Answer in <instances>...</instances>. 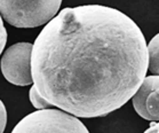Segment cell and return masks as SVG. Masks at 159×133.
Instances as JSON below:
<instances>
[{
    "label": "cell",
    "instance_id": "obj_1",
    "mask_svg": "<svg viewBox=\"0 0 159 133\" xmlns=\"http://www.w3.org/2000/svg\"><path fill=\"white\" fill-rule=\"evenodd\" d=\"M32 80L56 108L101 117L121 108L148 71L147 41L135 22L102 5L66 7L32 44Z\"/></svg>",
    "mask_w": 159,
    "mask_h": 133
},
{
    "label": "cell",
    "instance_id": "obj_2",
    "mask_svg": "<svg viewBox=\"0 0 159 133\" xmlns=\"http://www.w3.org/2000/svg\"><path fill=\"white\" fill-rule=\"evenodd\" d=\"M62 0H0L1 17L15 28H37L58 13Z\"/></svg>",
    "mask_w": 159,
    "mask_h": 133
},
{
    "label": "cell",
    "instance_id": "obj_3",
    "mask_svg": "<svg viewBox=\"0 0 159 133\" xmlns=\"http://www.w3.org/2000/svg\"><path fill=\"white\" fill-rule=\"evenodd\" d=\"M14 133H87L88 130L77 116L64 110L38 109L21 119Z\"/></svg>",
    "mask_w": 159,
    "mask_h": 133
},
{
    "label": "cell",
    "instance_id": "obj_4",
    "mask_svg": "<svg viewBox=\"0 0 159 133\" xmlns=\"http://www.w3.org/2000/svg\"><path fill=\"white\" fill-rule=\"evenodd\" d=\"M31 54L32 44L30 43H17L7 48L0 63L6 80L16 86H28L33 83Z\"/></svg>",
    "mask_w": 159,
    "mask_h": 133
},
{
    "label": "cell",
    "instance_id": "obj_5",
    "mask_svg": "<svg viewBox=\"0 0 159 133\" xmlns=\"http://www.w3.org/2000/svg\"><path fill=\"white\" fill-rule=\"evenodd\" d=\"M134 109L142 118L159 121V76H145L136 92L130 97Z\"/></svg>",
    "mask_w": 159,
    "mask_h": 133
},
{
    "label": "cell",
    "instance_id": "obj_6",
    "mask_svg": "<svg viewBox=\"0 0 159 133\" xmlns=\"http://www.w3.org/2000/svg\"><path fill=\"white\" fill-rule=\"evenodd\" d=\"M158 35L151 39L150 44L147 45L148 52V70L152 75H159V43Z\"/></svg>",
    "mask_w": 159,
    "mask_h": 133
},
{
    "label": "cell",
    "instance_id": "obj_7",
    "mask_svg": "<svg viewBox=\"0 0 159 133\" xmlns=\"http://www.w3.org/2000/svg\"><path fill=\"white\" fill-rule=\"evenodd\" d=\"M29 97L31 103L33 104V107L37 109H45V108H55V106L49 102L48 100H46L45 97L39 93V91L37 90V87L33 84L31 86V90L29 92Z\"/></svg>",
    "mask_w": 159,
    "mask_h": 133
},
{
    "label": "cell",
    "instance_id": "obj_8",
    "mask_svg": "<svg viewBox=\"0 0 159 133\" xmlns=\"http://www.w3.org/2000/svg\"><path fill=\"white\" fill-rule=\"evenodd\" d=\"M6 43H7V30L5 28L2 17H1V15H0V55L4 52Z\"/></svg>",
    "mask_w": 159,
    "mask_h": 133
},
{
    "label": "cell",
    "instance_id": "obj_9",
    "mask_svg": "<svg viewBox=\"0 0 159 133\" xmlns=\"http://www.w3.org/2000/svg\"><path fill=\"white\" fill-rule=\"evenodd\" d=\"M6 124H7V112H6L5 104L0 100V133H2L5 131Z\"/></svg>",
    "mask_w": 159,
    "mask_h": 133
},
{
    "label": "cell",
    "instance_id": "obj_10",
    "mask_svg": "<svg viewBox=\"0 0 159 133\" xmlns=\"http://www.w3.org/2000/svg\"><path fill=\"white\" fill-rule=\"evenodd\" d=\"M147 133H159V124L158 122H156V121H151V124H150V127H149L147 131Z\"/></svg>",
    "mask_w": 159,
    "mask_h": 133
}]
</instances>
